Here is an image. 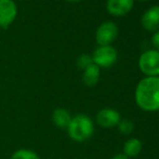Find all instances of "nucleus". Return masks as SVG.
<instances>
[{
	"label": "nucleus",
	"instance_id": "nucleus-1",
	"mask_svg": "<svg viewBox=\"0 0 159 159\" xmlns=\"http://www.w3.org/2000/svg\"><path fill=\"white\" fill-rule=\"evenodd\" d=\"M135 102L143 111H159V77H146L139 82L135 89Z\"/></svg>",
	"mask_w": 159,
	"mask_h": 159
},
{
	"label": "nucleus",
	"instance_id": "nucleus-2",
	"mask_svg": "<svg viewBox=\"0 0 159 159\" xmlns=\"http://www.w3.org/2000/svg\"><path fill=\"white\" fill-rule=\"evenodd\" d=\"M66 130L71 140L81 143L92 136L94 132V124L89 116L79 114L71 118L70 124L68 125Z\"/></svg>",
	"mask_w": 159,
	"mask_h": 159
},
{
	"label": "nucleus",
	"instance_id": "nucleus-3",
	"mask_svg": "<svg viewBox=\"0 0 159 159\" xmlns=\"http://www.w3.org/2000/svg\"><path fill=\"white\" fill-rule=\"evenodd\" d=\"M139 67L147 77L159 76V51L147 50L139 59Z\"/></svg>",
	"mask_w": 159,
	"mask_h": 159
},
{
	"label": "nucleus",
	"instance_id": "nucleus-4",
	"mask_svg": "<svg viewBox=\"0 0 159 159\" xmlns=\"http://www.w3.org/2000/svg\"><path fill=\"white\" fill-rule=\"evenodd\" d=\"M91 57L93 64L98 67H109L117 61V51L111 46H100Z\"/></svg>",
	"mask_w": 159,
	"mask_h": 159
},
{
	"label": "nucleus",
	"instance_id": "nucleus-5",
	"mask_svg": "<svg viewBox=\"0 0 159 159\" xmlns=\"http://www.w3.org/2000/svg\"><path fill=\"white\" fill-rule=\"evenodd\" d=\"M118 27L113 22H105L101 24L96 30L95 39L100 46H111V43L117 38Z\"/></svg>",
	"mask_w": 159,
	"mask_h": 159
},
{
	"label": "nucleus",
	"instance_id": "nucleus-6",
	"mask_svg": "<svg viewBox=\"0 0 159 159\" xmlns=\"http://www.w3.org/2000/svg\"><path fill=\"white\" fill-rule=\"evenodd\" d=\"M17 14V9L13 0H0V27L8 28Z\"/></svg>",
	"mask_w": 159,
	"mask_h": 159
},
{
	"label": "nucleus",
	"instance_id": "nucleus-7",
	"mask_svg": "<svg viewBox=\"0 0 159 159\" xmlns=\"http://www.w3.org/2000/svg\"><path fill=\"white\" fill-rule=\"evenodd\" d=\"M121 117L117 111L113 108H103L96 115V121L104 128H113L119 125Z\"/></svg>",
	"mask_w": 159,
	"mask_h": 159
},
{
	"label": "nucleus",
	"instance_id": "nucleus-8",
	"mask_svg": "<svg viewBox=\"0 0 159 159\" xmlns=\"http://www.w3.org/2000/svg\"><path fill=\"white\" fill-rule=\"evenodd\" d=\"M134 0H107L106 9L115 16H122L131 11Z\"/></svg>",
	"mask_w": 159,
	"mask_h": 159
},
{
	"label": "nucleus",
	"instance_id": "nucleus-9",
	"mask_svg": "<svg viewBox=\"0 0 159 159\" xmlns=\"http://www.w3.org/2000/svg\"><path fill=\"white\" fill-rule=\"evenodd\" d=\"M141 24L147 30H159V6H154L143 14Z\"/></svg>",
	"mask_w": 159,
	"mask_h": 159
},
{
	"label": "nucleus",
	"instance_id": "nucleus-10",
	"mask_svg": "<svg viewBox=\"0 0 159 159\" xmlns=\"http://www.w3.org/2000/svg\"><path fill=\"white\" fill-rule=\"evenodd\" d=\"M51 118H52V122L55 127L60 128V129H67L73 117L67 109L63 108V107H57L52 111Z\"/></svg>",
	"mask_w": 159,
	"mask_h": 159
},
{
	"label": "nucleus",
	"instance_id": "nucleus-11",
	"mask_svg": "<svg viewBox=\"0 0 159 159\" xmlns=\"http://www.w3.org/2000/svg\"><path fill=\"white\" fill-rule=\"evenodd\" d=\"M100 80V67L95 64H92L84 70L82 81L88 87H93Z\"/></svg>",
	"mask_w": 159,
	"mask_h": 159
},
{
	"label": "nucleus",
	"instance_id": "nucleus-12",
	"mask_svg": "<svg viewBox=\"0 0 159 159\" xmlns=\"http://www.w3.org/2000/svg\"><path fill=\"white\" fill-rule=\"evenodd\" d=\"M142 151V142L139 139L132 138L124 144V155L129 157H135Z\"/></svg>",
	"mask_w": 159,
	"mask_h": 159
},
{
	"label": "nucleus",
	"instance_id": "nucleus-13",
	"mask_svg": "<svg viewBox=\"0 0 159 159\" xmlns=\"http://www.w3.org/2000/svg\"><path fill=\"white\" fill-rule=\"evenodd\" d=\"M10 159H41L36 152L30 148H19L11 155Z\"/></svg>",
	"mask_w": 159,
	"mask_h": 159
},
{
	"label": "nucleus",
	"instance_id": "nucleus-14",
	"mask_svg": "<svg viewBox=\"0 0 159 159\" xmlns=\"http://www.w3.org/2000/svg\"><path fill=\"white\" fill-rule=\"evenodd\" d=\"M118 128H119V131L121 132L124 135H129L133 132L134 130V125L131 120L129 119H121L118 125Z\"/></svg>",
	"mask_w": 159,
	"mask_h": 159
},
{
	"label": "nucleus",
	"instance_id": "nucleus-15",
	"mask_svg": "<svg viewBox=\"0 0 159 159\" xmlns=\"http://www.w3.org/2000/svg\"><path fill=\"white\" fill-rule=\"evenodd\" d=\"M92 64H93L92 57L89 55V54H81L77 59V66L79 67L80 69H82V70H84L86 68H88V67Z\"/></svg>",
	"mask_w": 159,
	"mask_h": 159
},
{
	"label": "nucleus",
	"instance_id": "nucleus-16",
	"mask_svg": "<svg viewBox=\"0 0 159 159\" xmlns=\"http://www.w3.org/2000/svg\"><path fill=\"white\" fill-rule=\"evenodd\" d=\"M152 43L153 46L157 49V51H159V30H157L152 37Z\"/></svg>",
	"mask_w": 159,
	"mask_h": 159
},
{
	"label": "nucleus",
	"instance_id": "nucleus-17",
	"mask_svg": "<svg viewBox=\"0 0 159 159\" xmlns=\"http://www.w3.org/2000/svg\"><path fill=\"white\" fill-rule=\"evenodd\" d=\"M111 159H129V158H128L127 156H125L124 154H118V155L114 156Z\"/></svg>",
	"mask_w": 159,
	"mask_h": 159
},
{
	"label": "nucleus",
	"instance_id": "nucleus-18",
	"mask_svg": "<svg viewBox=\"0 0 159 159\" xmlns=\"http://www.w3.org/2000/svg\"><path fill=\"white\" fill-rule=\"evenodd\" d=\"M69 2H78V1H81V0H67Z\"/></svg>",
	"mask_w": 159,
	"mask_h": 159
},
{
	"label": "nucleus",
	"instance_id": "nucleus-19",
	"mask_svg": "<svg viewBox=\"0 0 159 159\" xmlns=\"http://www.w3.org/2000/svg\"><path fill=\"white\" fill-rule=\"evenodd\" d=\"M141 1H148V0H141Z\"/></svg>",
	"mask_w": 159,
	"mask_h": 159
}]
</instances>
